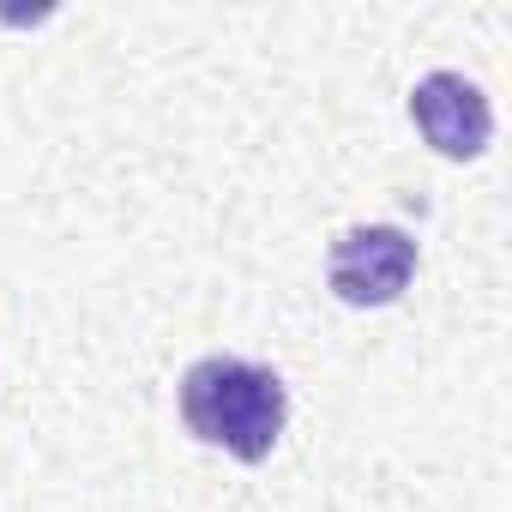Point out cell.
<instances>
[{
    "label": "cell",
    "mask_w": 512,
    "mask_h": 512,
    "mask_svg": "<svg viewBox=\"0 0 512 512\" xmlns=\"http://www.w3.org/2000/svg\"><path fill=\"white\" fill-rule=\"evenodd\" d=\"M181 422L205 446H223L241 464H260V458H272V446L290 422V392L260 362L205 356L181 374Z\"/></svg>",
    "instance_id": "1"
},
{
    "label": "cell",
    "mask_w": 512,
    "mask_h": 512,
    "mask_svg": "<svg viewBox=\"0 0 512 512\" xmlns=\"http://www.w3.org/2000/svg\"><path fill=\"white\" fill-rule=\"evenodd\" d=\"M326 278L332 290L350 302V308H386L410 290L416 278V241L392 223H362V229H344L332 241V260H326Z\"/></svg>",
    "instance_id": "2"
},
{
    "label": "cell",
    "mask_w": 512,
    "mask_h": 512,
    "mask_svg": "<svg viewBox=\"0 0 512 512\" xmlns=\"http://www.w3.org/2000/svg\"><path fill=\"white\" fill-rule=\"evenodd\" d=\"M410 121H416V133H422L440 157H452V163L482 157L488 139H494V109H488V97H482L464 73H428V79L410 91Z\"/></svg>",
    "instance_id": "3"
}]
</instances>
